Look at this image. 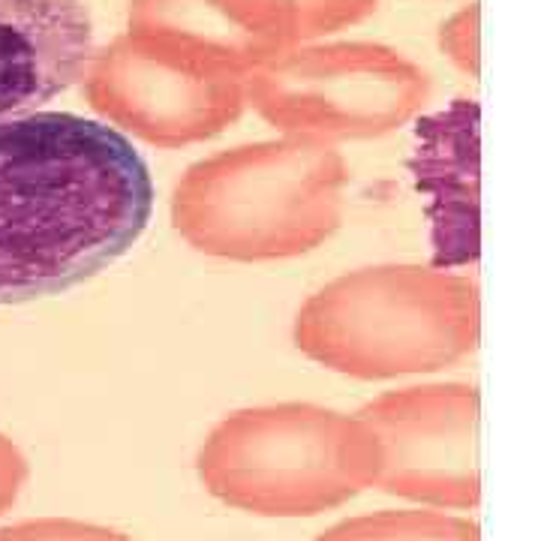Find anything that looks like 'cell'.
I'll return each instance as SVG.
<instances>
[{
  "label": "cell",
  "instance_id": "8",
  "mask_svg": "<svg viewBox=\"0 0 541 541\" xmlns=\"http://www.w3.org/2000/svg\"><path fill=\"white\" fill-rule=\"evenodd\" d=\"M481 109L457 97L418 121L409 172L427 199L430 247L436 268H466L481 253Z\"/></svg>",
  "mask_w": 541,
  "mask_h": 541
},
{
  "label": "cell",
  "instance_id": "9",
  "mask_svg": "<svg viewBox=\"0 0 541 541\" xmlns=\"http://www.w3.org/2000/svg\"><path fill=\"white\" fill-rule=\"evenodd\" d=\"M91 55L85 0H0V121L40 112L79 85Z\"/></svg>",
  "mask_w": 541,
  "mask_h": 541
},
{
  "label": "cell",
  "instance_id": "12",
  "mask_svg": "<svg viewBox=\"0 0 541 541\" xmlns=\"http://www.w3.org/2000/svg\"><path fill=\"white\" fill-rule=\"evenodd\" d=\"M313 541H481V529L445 511L391 508L340 520Z\"/></svg>",
  "mask_w": 541,
  "mask_h": 541
},
{
  "label": "cell",
  "instance_id": "13",
  "mask_svg": "<svg viewBox=\"0 0 541 541\" xmlns=\"http://www.w3.org/2000/svg\"><path fill=\"white\" fill-rule=\"evenodd\" d=\"M0 541H133L130 535L73 517H37L0 529Z\"/></svg>",
  "mask_w": 541,
  "mask_h": 541
},
{
  "label": "cell",
  "instance_id": "4",
  "mask_svg": "<svg viewBox=\"0 0 541 541\" xmlns=\"http://www.w3.org/2000/svg\"><path fill=\"white\" fill-rule=\"evenodd\" d=\"M202 487L262 517H313L376 487L379 442L358 418L316 403L226 415L196 457Z\"/></svg>",
  "mask_w": 541,
  "mask_h": 541
},
{
  "label": "cell",
  "instance_id": "1",
  "mask_svg": "<svg viewBox=\"0 0 541 541\" xmlns=\"http://www.w3.org/2000/svg\"><path fill=\"white\" fill-rule=\"evenodd\" d=\"M154 184L103 121L28 112L0 121V304L76 289L148 229Z\"/></svg>",
  "mask_w": 541,
  "mask_h": 541
},
{
  "label": "cell",
  "instance_id": "5",
  "mask_svg": "<svg viewBox=\"0 0 541 541\" xmlns=\"http://www.w3.org/2000/svg\"><path fill=\"white\" fill-rule=\"evenodd\" d=\"M244 97L283 136L364 142L409 124L430 100V76L382 43H304L250 73Z\"/></svg>",
  "mask_w": 541,
  "mask_h": 541
},
{
  "label": "cell",
  "instance_id": "11",
  "mask_svg": "<svg viewBox=\"0 0 541 541\" xmlns=\"http://www.w3.org/2000/svg\"><path fill=\"white\" fill-rule=\"evenodd\" d=\"M262 31L283 49L319 43L370 19L379 0H244Z\"/></svg>",
  "mask_w": 541,
  "mask_h": 541
},
{
  "label": "cell",
  "instance_id": "14",
  "mask_svg": "<svg viewBox=\"0 0 541 541\" xmlns=\"http://www.w3.org/2000/svg\"><path fill=\"white\" fill-rule=\"evenodd\" d=\"M478 4L460 7L454 16H448L439 28V49L445 58L466 76H478Z\"/></svg>",
  "mask_w": 541,
  "mask_h": 541
},
{
  "label": "cell",
  "instance_id": "10",
  "mask_svg": "<svg viewBox=\"0 0 541 541\" xmlns=\"http://www.w3.org/2000/svg\"><path fill=\"white\" fill-rule=\"evenodd\" d=\"M127 31L211 73L247 79L280 49L244 0H130Z\"/></svg>",
  "mask_w": 541,
  "mask_h": 541
},
{
  "label": "cell",
  "instance_id": "2",
  "mask_svg": "<svg viewBox=\"0 0 541 541\" xmlns=\"http://www.w3.org/2000/svg\"><path fill=\"white\" fill-rule=\"evenodd\" d=\"M346 181L349 169L334 145L301 136L238 145L181 175L172 226L214 259H295L340 229Z\"/></svg>",
  "mask_w": 541,
  "mask_h": 541
},
{
  "label": "cell",
  "instance_id": "3",
  "mask_svg": "<svg viewBox=\"0 0 541 541\" xmlns=\"http://www.w3.org/2000/svg\"><path fill=\"white\" fill-rule=\"evenodd\" d=\"M475 280L436 265H367L313 292L292 325L310 361L352 379L436 373L475 352Z\"/></svg>",
  "mask_w": 541,
  "mask_h": 541
},
{
  "label": "cell",
  "instance_id": "7",
  "mask_svg": "<svg viewBox=\"0 0 541 541\" xmlns=\"http://www.w3.org/2000/svg\"><path fill=\"white\" fill-rule=\"evenodd\" d=\"M379 442L376 487L436 508L481 502V397L466 382L388 391L358 409Z\"/></svg>",
  "mask_w": 541,
  "mask_h": 541
},
{
  "label": "cell",
  "instance_id": "6",
  "mask_svg": "<svg viewBox=\"0 0 541 541\" xmlns=\"http://www.w3.org/2000/svg\"><path fill=\"white\" fill-rule=\"evenodd\" d=\"M82 88L103 124L157 148L208 142L247 109L244 79L196 67L130 31L94 49Z\"/></svg>",
  "mask_w": 541,
  "mask_h": 541
},
{
  "label": "cell",
  "instance_id": "15",
  "mask_svg": "<svg viewBox=\"0 0 541 541\" xmlns=\"http://www.w3.org/2000/svg\"><path fill=\"white\" fill-rule=\"evenodd\" d=\"M28 475L31 469L19 445L7 433H0V514L16 505L22 487L28 484Z\"/></svg>",
  "mask_w": 541,
  "mask_h": 541
}]
</instances>
